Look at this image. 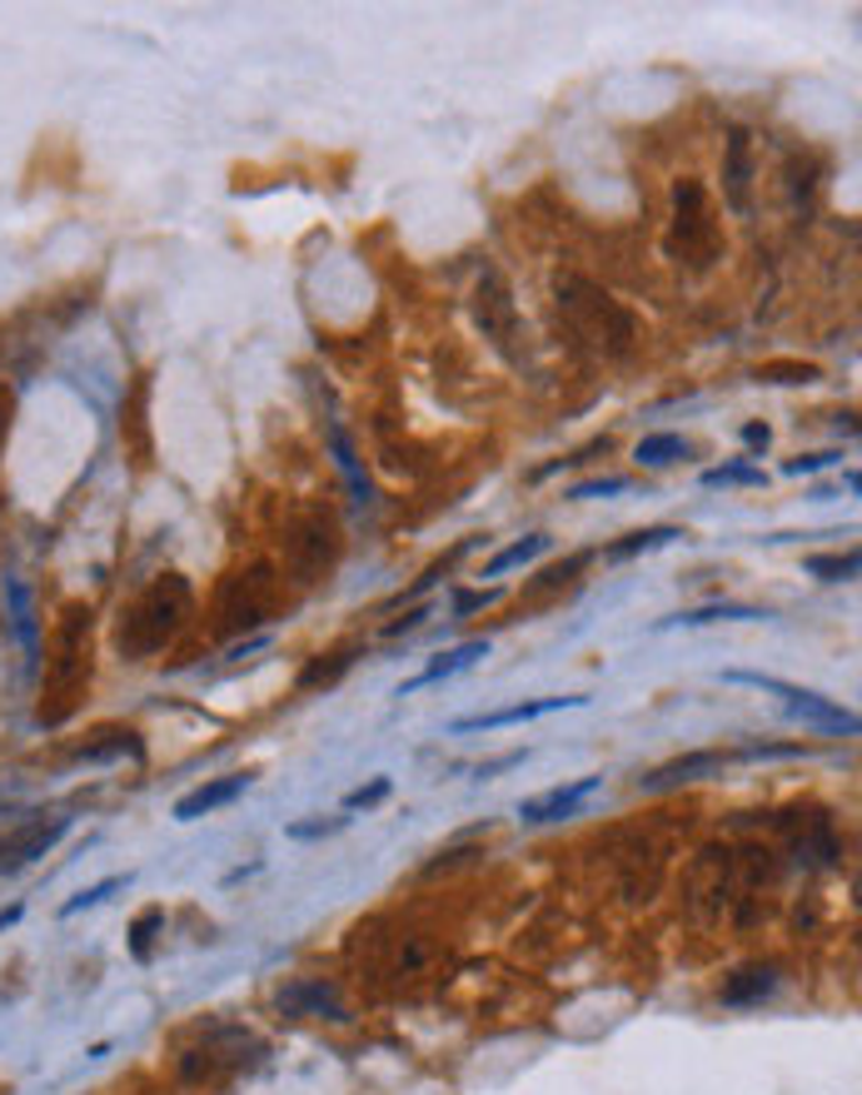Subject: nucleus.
Here are the masks:
<instances>
[{
  "mask_svg": "<svg viewBox=\"0 0 862 1095\" xmlns=\"http://www.w3.org/2000/svg\"><path fill=\"white\" fill-rule=\"evenodd\" d=\"M100 742H85L75 747V757L80 762H110V757H140V737L130 733V727H105V733H95Z\"/></svg>",
  "mask_w": 862,
  "mask_h": 1095,
  "instance_id": "17",
  "label": "nucleus"
},
{
  "mask_svg": "<svg viewBox=\"0 0 862 1095\" xmlns=\"http://www.w3.org/2000/svg\"><path fill=\"white\" fill-rule=\"evenodd\" d=\"M270 603H274V583H270V568H250V573H235L219 593V628L225 632H245V628H260L270 618Z\"/></svg>",
  "mask_w": 862,
  "mask_h": 1095,
  "instance_id": "5",
  "label": "nucleus"
},
{
  "mask_svg": "<svg viewBox=\"0 0 862 1095\" xmlns=\"http://www.w3.org/2000/svg\"><path fill=\"white\" fill-rule=\"evenodd\" d=\"M733 484L758 488V484H763V468H748V464H723V468H708V474H703V488H733Z\"/></svg>",
  "mask_w": 862,
  "mask_h": 1095,
  "instance_id": "25",
  "label": "nucleus"
},
{
  "mask_svg": "<svg viewBox=\"0 0 862 1095\" xmlns=\"http://www.w3.org/2000/svg\"><path fill=\"white\" fill-rule=\"evenodd\" d=\"M838 458H842V454H808V458H788V464H783V474H793V478H798V474H818V468L838 464Z\"/></svg>",
  "mask_w": 862,
  "mask_h": 1095,
  "instance_id": "35",
  "label": "nucleus"
},
{
  "mask_svg": "<svg viewBox=\"0 0 862 1095\" xmlns=\"http://www.w3.org/2000/svg\"><path fill=\"white\" fill-rule=\"evenodd\" d=\"M190 603H195V593H190V583L180 578V573H165V578H155V583H150V588L126 608V618H120V638H115V642H120V652H126L130 662H140V658H150V652H160L180 628H185Z\"/></svg>",
  "mask_w": 862,
  "mask_h": 1095,
  "instance_id": "1",
  "label": "nucleus"
},
{
  "mask_svg": "<svg viewBox=\"0 0 862 1095\" xmlns=\"http://www.w3.org/2000/svg\"><path fill=\"white\" fill-rule=\"evenodd\" d=\"M728 618H768V612L758 608H737V603H718V608H698V612H678L674 622H688V628H703V622H728Z\"/></svg>",
  "mask_w": 862,
  "mask_h": 1095,
  "instance_id": "23",
  "label": "nucleus"
},
{
  "mask_svg": "<svg viewBox=\"0 0 862 1095\" xmlns=\"http://www.w3.org/2000/svg\"><path fill=\"white\" fill-rule=\"evenodd\" d=\"M65 832H71V816H31V822H21L15 832H6V837H0V877L31 867L35 857H45Z\"/></svg>",
  "mask_w": 862,
  "mask_h": 1095,
  "instance_id": "7",
  "label": "nucleus"
},
{
  "mask_svg": "<svg viewBox=\"0 0 862 1095\" xmlns=\"http://www.w3.org/2000/svg\"><path fill=\"white\" fill-rule=\"evenodd\" d=\"M728 767V752H688V757H674V762L654 767V772L638 777L644 792H668V787H683V782H698V777H713Z\"/></svg>",
  "mask_w": 862,
  "mask_h": 1095,
  "instance_id": "11",
  "label": "nucleus"
},
{
  "mask_svg": "<svg viewBox=\"0 0 862 1095\" xmlns=\"http://www.w3.org/2000/svg\"><path fill=\"white\" fill-rule=\"evenodd\" d=\"M758 379L763 383H818L822 369L818 364H763Z\"/></svg>",
  "mask_w": 862,
  "mask_h": 1095,
  "instance_id": "24",
  "label": "nucleus"
},
{
  "mask_svg": "<svg viewBox=\"0 0 862 1095\" xmlns=\"http://www.w3.org/2000/svg\"><path fill=\"white\" fill-rule=\"evenodd\" d=\"M773 991H778V966L753 962V966H737L718 996H723V1006H758V1001H768Z\"/></svg>",
  "mask_w": 862,
  "mask_h": 1095,
  "instance_id": "13",
  "label": "nucleus"
},
{
  "mask_svg": "<svg viewBox=\"0 0 862 1095\" xmlns=\"http://www.w3.org/2000/svg\"><path fill=\"white\" fill-rule=\"evenodd\" d=\"M499 603V588H478V593H454V618L464 612H478V608H494Z\"/></svg>",
  "mask_w": 862,
  "mask_h": 1095,
  "instance_id": "33",
  "label": "nucleus"
},
{
  "mask_svg": "<svg viewBox=\"0 0 862 1095\" xmlns=\"http://www.w3.org/2000/svg\"><path fill=\"white\" fill-rule=\"evenodd\" d=\"M743 444H748V448H753V454H763V448H768V444H773V434H768V424H748V429H743Z\"/></svg>",
  "mask_w": 862,
  "mask_h": 1095,
  "instance_id": "37",
  "label": "nucleus"
},
{
  "mask_svg": "<svg viewBox=\"0 0 862 1095\" xmlns=\"http://www.w3.org/2000/svg\"><path fill=\"white\" fill-rule=\"evenodd\" d=\"M389 796V777H375L369 787H354L349 796H344V812H359V806H379Z\"/></svg>",
  "mask_w": 862,
  "mask_h": 1095,
  "instance_id": "31",
  "label": "nucleus"
},
{
  "mask_svg": "<svg viewBox=\"0 0 862 1095\" xmlns=\"http://www.w3.org/2000/svg\"><path fill=\"white\" fill-rule=\"evenodd\" d=\"M549 548V533H529V538H519V543H509L504 553H494V559L484 563V578H499V573H509V568H519V563H534Z\"/></svg>",
  "mask_w": 862,
  "mask_h": 1095,
  "instance_id": "20",
  "label": "nucleus"
},
{
  "mask_svg": "<svg viewBox=\"0 0 862 1095\" xmlns=\"http://www.w3.org/2000/svg\"><path fill=\"white\" fill-rule=\"evenodd\" d=\"M349 668H354V652H330V662L320 658V662H310V668L300 672V687L304 693H310V687H330V682H340Z\"/></svg>",
  "mask_w": 862,
  "mask_h": 1095,
  "instance_id": "22",
  "label": "nucleus"
},
{
  "mask_svg": "<svg viewBox=\"0 0 862 1095\" xmlns=\"http://www.w3.org/2000/svg\"><path fill=\"white\" fill-rule=\"evenodd\" d=\"M21 901H11V907H0V931H6V926H15V921H21Z\"/></svg>",
  "mask_w": 862,
  "mask_h": 1095,
  "instance_id": "38",
  "label": "nucleus"
},
{
  "mask_svg": "<svg viewBox=\"0 0 862 1095\" xmlns=\"http://www.w3.org/2000/svg\"><path fill=\"white\" fill-rule=\"evenodd\" d=\"M674 205H678V215H674V249L683 245V259H693V264L703 269L708 259L718 254V235H713V219H708V209H703V189H698L693 180H683V185L674 189Z\"/></svg>",
  "mask_w": 862,
  "mask_h": 1095,
  "instance_id": "6",
  "label": "nucleus"
},
{
  "mask_svg": "<svg viewBox=\"0 0 862 1095\" xmlns=\"http://www.w3.org/2000/svg\"><path fill=\"white\" fill-rule=\"evenodd\" d=\"M160 921H165V911H160V907H150L146 917H140L136 926H130V936H136V941H130V951H136V962H150V931H155Z\"/></svg>",
  "mask_w": 862,
  "mask_h": 1095,
  "instance_id": "29",
  "label": "nucleus"
},
{
  "mask_svg": "<svg viewBox=\"0 0 862 1095\" xmlns=\"http://www.w3.org/2000/svg\"><path fill=\"white\" fill-rule=\"evenodd\" d=\"M424 618H429V608H424V603H419V608H409V612H405V618H399V622H389L385 632H389V638H405V632H414V628H419V622H424Z\"/></svg>",
  "mask_w": 862,
  "mask_h": 1095,
  "instance_id": "36",
  "label": "nucleus"
},
{
  "mask_svg": "<svg viewBox=\"0 0 862 1095\" xmlns=\"http://www.w3.org/2000/svg\"><path fill=\"white\" fill-rule=\"evenodd\" d=\"M723 682H748V687H763V693H778V697H788V707L798 717H808V723H818V727H828V733H858V717L848 713V707H838V703H828V697H818V693H808V687H793V682H778V677H768V672H743V668H728L723 672Z\"/></svg>",
  "mask_w": 862,
  "mask_h": 1095,
  "instance_id": "4",
  "label": "nucleus"
},
{
  "mask_svg": "<svg viewBox=\"0 0 862 1095\" xmlns=\"http://www.w3.org/2000/svg\"><path fill=\"white\" fill-rule=\"evenodd\" d=\"M474 319L484 329V339H494V349L514 354V300H509V284L484 269V280H478V294H474Z\"/></svg>",
  "mask_w": 862,
  "mask_h": 1095,
  "instance_id": "8",
  "label": "nucleus"
},
{
  "mask_svg": "<svg viewBox=\"0 0 862 1095\" xmlns=\"http://www.w3.org/2000/svg\"><path fill=\"white\" fill-rule=\"evenodd\" d=\"M120 887H130V877H105V881H95L90 891H80V897H71L61 907V917H75V911H85V907H100L110 891H120Z\"/></svg>",
  "mask_w": 862,
  "mask_h": 1095,
  "instance_id": "26",
  "label": "nucleus"
},
{
  "mask_svg": "<svg viewBox=\"0 0 862 1095\" xmlns=\"http://www.w3.org/2000/svg\"><path fill=\"white\" fill-rule=\"evenodd\" d=\"M280 1011L284 1016H330V1021H340V1001H334V986L324 982H294L280 991Z\"/></svg>",
  "mask_w": 862,
  "mask_h": 1095,
  "instance_id": "15",
  "label": "nucleus"
},
{
  "mask_svg": "<svg viewBox=\"0 0 862 1095\" xmlns=\"http://www.w3.org/2000/svg\"><path fill=\"white\" fill-rule=\"evenodd\" d=\"M478 658H488V642H484V638H468V642H459V648H449L444 658H434V662H429V668L419 672V677H409L405 687H399V697L419 693V687H434V682L454 677V672H464L468 662H478Z\"/></svg>",
  "mask_w": 862,
  "mask_h": 1095,
  "instance_id": "14",
  "label": "nucleus"
},
{
  "mask_svg": "<svg viewBox=\"0 0 862 1095\" xmlns=\"http://www.w3.org/2000/svg\"><path fill=\"white\" fill-rule=\"evenodd\" d=\"M808 573L822 583H848V578H858V553H852V548L848 553H812Z\"/></svg>",
  "mask_w": 862,
  "mask_h": 1095,
  "instance_id": "21",
  "label": "nucleus"
},
{
  "mask_svg": "<svg viewBox=\"0 0 862 1095\" xmlns=\"http://www.w3.org/2000/svg\"><path fill=\"white\" fill-rule=\"evenodd\" d=\"M589 697H539V703H519V707H499V713H478V717H459L454 733H499V727H519L534 717H549L559 707H583Z\"/></svg>",
  "mask_w": 862,
  "mask_h": 1095,
  "instance_id": "10",
  "label": "nucleus"
},
{
  "mask_svg": "<svg viewBox=\"0 0 862 1095\" xmlns=\"http://www.w3.org/2000/svg\"><path fill=\"white\" fill-rule=\"evenodd\" d=\"M245 787H250V777L235 772V777H215V782L195 787V792H185L175 802V822H200V816L219 812V806H229L235 796H245Z\"/></svg>",
  "mask_w": 862,
  "mask_h": 1095,
  "instance_id": "12",
  "label": "nucleus"
},
{
  "mask_svg": "<svg viewBox=\"0 0 862 1095\" xmlns=\"http://www.w3.org/2000/svg\"><path fill=\"white\" fill-rule=\"evenodd\" d=\"M603 787V777H579V782L569 787H553V792L543 796H529V802L519 806V816L529 822V827H543V822H563V816H573L583 802H589L593 792Z\"/></svg>",
  "mask_w": 862,
  "mask_h": 1095,
  "instance_id": "9",
  "label": "nucleus"
},
{
  "mask_svg": "<svg viewBox=\"0 0 862 1095\" xmlns=\"http://www.w3.org/2000/svg\"><path fill=\"white\" fill-rule=\"evenodd\" d=\"M344 827H349V816H330V822L320 816V822H294L290 837L294 842H314V837H334V832H344Z\"/></svg>",
  "mask_w": 862,
  "mask_h": 1095,
  "instance_id": "30",
  "label": "nucleus"
},
{
  "mask_svg": "<svg viewBox=\"0 0 862 1095\" xmlns=\"http://www.w3.org/2000/svg\"><path fill=\"white\" fill-rule=\"evenodd\" d=\"M748 180H753V165H748V130H733L728 134V205L743 215L748 209Z\"/></svg>",
  "mask_w": 862,
  "mask_h": 1095,
  "instance_id": "16",
  "label": "nucleus"
},
{
  "mask_svg": "<svg viewBox=\"0 0 862 1095\" xmlns=\"http://www.w3.org/2000/svg\"><path fill=\"white\" fill-rule=\"evenodd\" d=\"M85 632H90V612L75 608L61 628V642H55L51 672H45V703H41L45 727H61L65 717L75 713V703H80L85 682H90V648H85Z\"/></svg>",
  "mask_w": 862,
  "mask_h": 1095,
  "instance_id": "3",
  "label": "nucleus"
},
{
  "mask_svg": "<svg viewBox=\"0 0 862 1095\" xmlns=\"http://www.w3.org/2000/svg\"><path fill=\"white\" fill-rule=\"evenodd\" d=\"M674 538H683L678 528H644V533H628V538H618V543H608L603 548V559L608 563H628V559H638V553H654V548H664V543H674Z\"/></svg>",
  "mask_w": 862,
  "mask_h": 1095,
  "instance_id": "18",
  "label": "nucleus"
},
{
  "mask_svg": "<svg viewBox=\"0 0 862 1095\" xmlns=\"http://www.w3.org/2000/svg\"><path fill=\"white\" fill-rule=\"evenodd\" d=\"M6 429H11V393L0 389V438H6Z\"/></svg>",
  "mask_w": 862,
  "mask_h": 1095,
  "instance_id": "39",
  "label": "nucleus"
},
{
  "mask_svg": "<svg viewBox=\"0 0 862 1095\" xmlns=\"http://www.w3.org/2000/svg\"><path fill=\"white\" fill-rule=\"evenodd\" d=\"M628 478L624 474H608V478H589V484L569 488V498H608V494H624Z\"/></svg>",
  "mask_w": 862,
  "mask_h": 1095,
  "instance_id": "32",
  "label": "nucleus"
},
{
  "mask_svg": "<svg viewBox=\"0 0 862 1095\" xmlns=\"http://www.w3.org/2000/svg\"><path fill=\"white\" fill-rule=\"evenodd\" d=\"M334 454H340V468H344V478H349V488H354V498L359 503H369V484L359 478V464H354V454H349V438L334 429Z\"/></svg>",
  "mask_w": 862,
  "mask_h": 1095,
  "instance_id": "28",
  "label": "nucleus"
},
{
  "mask_svg": "<svg viewBox=\"0 0 862 1095\" xmlns=\"http://www.w3.org/2000/svg\"><path fill=\"white\" fill-rule=\"evenodd\" d=\"M802 752H808V747H802V742H748V747H743V752H737V757H748V762H758V757H802Z\"/></svg>",
  "mask_w": 862,
  "mask_h": 1095,
  "instance_id": "34",
  "label": "nucleus"
},
{
  "mask_svg": "<svg viewBox=\"0 0 862 1095\" xmlns=\"http://www.w3.org/2000/svg\"><path fill=\"white\" fill-rule=\"evenodd\" d=\"M553 290H559V310L569 314L573 334H579L583 344H593L599 354L628 349V339H634V314L613 300V294H603L599 284L579 280V274H559Z\"/></svg>",
  "mask_w": 862,
  "mask_h": 1095,
  "instance_id": "2",
  "label": "nucleus"
},
{
  "mask_svg": "<svg viewBox=\"0 0 862 1095\" xmlns=\"http://www.w3.org/2000/svg\"><path fill=\"white\" fill-rule=\"evenodd\" d=\"M693 454V444H688L683 434H648L644 444L634 448V458L644 468H668V464H678V458H688Z\"/></svg>",
  "mask_w": 862,
  "mask_h": 1095,
  "instance_id": "19",
  "label": "nucleus"
},
{
  "mask_svg": "<svg viewBox=\"0 0 862 1095\" xmlns=\"http://www.w3.org/2000/svg\"><path fill=\"white\" fill-rule=\"evenodd\" d=\"M11 608H15V632H21L25 652H35V618H31V593L11 583Z\"/></svg>",
  "mask_w": 862,
  "mask_h": 1095,
  "instance_id": "27",
  "label": "nucleus"
}]
</instances>
